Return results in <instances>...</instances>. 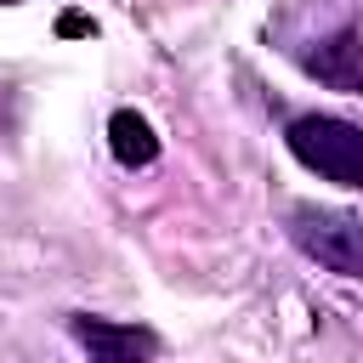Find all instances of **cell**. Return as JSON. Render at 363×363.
<instances>
[{"mask_svg":"<svg viewBox=\"0 0 363 363\" xmlns=\"http://www.w3.org/2000/svg\"><path fill=\"white\" fill-rule=\"evenodd\" d=\"M284 142L312 176L340 182V187H363V125L335 119V113H301V119H289Z\"/></svg>","mask_w":363,"mask_h":363,"instance_id":"cell-1","label":"cell"},{"mask_svg":"<svg viewBox=\"0 0 363 363\" xmlns=\"http://www.w3.org/2000/svg\"><path fill=\"white\" fill-rule=\"evenodd\" d=\"M289 238L318 267H329L340 278H363V221L357 216L323 210V204H295L289 210Z\"/></svg>","mask_w":363,"mask_h":363,"instance_id":"cell-2","label":"cell"},{"mask_svg":"<svg viewBox=\"0 0 363 363\" xmlns=\"http://www.w3.org/2000/svg\"><path fill=\"white\" fill-rule=\"evenodd\" d=\"M68 329H74V340L91 352V363H153V357H159V335L142 329V323H113V318L74 312Z\"/></svg>","mask_w":363,"mask_h":363,"instance_id":"cell-3","label":"cell"},{"mask_svg":"<svg viewBox=\"0 0 363 363\" xmlns=\"http://www.w3.org/2000/svg\"><path fill=\"white\" fill-rule=\"evenodd\" d=\"M301 68H306L318 85H329V91H363V28L329 34L318 51L301 57Z\"/></svg>","mask_w":363,"mask_h":363,"instance_id":"cell-4","label":"cell"},{"mask_svg":"<svg viewBox=\"0 0 363 363\" xmlns=\"http://www.w3.org/2000/svg\"><path fill=\"white\" fill-rule=\"evenodd\" d=\"M108 147H113V159H119L125 170H147V164L159 159V136H153V125H147L136 108H119V113L108 119Z\"/></svg>","mask_w":363,"mask_h":363,"instance_id":"cell-5","label":"cell"},{"mask_svg":"<svg viewBox=\"0 0 363 363\" xmlns=\"http://www.w3.org/2000/svg\"><path fill=\"white\" fill-rule=\"evenodd\" d=\"M62 34H91V23H85V17H74V11H68V17H62Z\"/></svg>","mask_w":363,"mask_h":363,"instance_id":"cell-6","label":"cell"},{"mask_svg":"<svg viewBox=\"0 0 363 363\" xmlns=\"http://www.w3.org/2000/svg\"><path fill=\"white\" fill-rule=\"evenodd\" d=\"M0 6H17V0H0Z\"/></svg>","mask_w":363,"mask_h":363,"instance_id":"cell-7","label":"cell"}]
</instances>
